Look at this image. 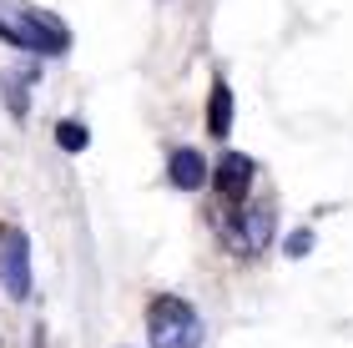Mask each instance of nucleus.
I'll return each instance as SVG.
<instances>
[{"mask_svg":"<svg viewBox=\"0 0 353 348\" xmlns=\"http://www.w3.org/2000/svg\"><path fill=\"white\" fill-rule=\"evenodd\" d=\"M308 247H313V232H308V227H298L293 237H288V258H303Z\"/></svg>","mask_w":353,"mask_h":348,"instance_id":"obj_8","label":"nucleus"},{"mask_svg":"<svg viewBox=\"0 0 353 348\" xmlns=\"http://www.w3.org/2000/svg\"><path fill=\"white\" fill-rule=\"evenodd\" d=\"M147 338L152 348H202L207 328H202V313L176 293H157L147 303Z\"/></svg>","mask_w":353,"mask_h":348,"instance_id":"obj_1","label":"nucleus"},{"mask_svg":"<svg viewBox=\"0 0 353 348\" xmlns=\"http://www.w3.org/2000/svg\"><path fill=\"white\" fill-rule=\"evenodd\" d=\"M56 141H61V147H66V152H86L91 132H86L81 121H61V126H56Z\"/></svg>","mask_w":353,"mask_h":348,"instance_id":"obj_7","label":"nucleus"},{"mask_svg":"<svg viewBox=\"0 0 353 348\" xmlns=\"http://www.w3.org/2000/svg\"><path fill=\"white\" fill-rule=\"evenodd\" d=\"M207 132H212L217 141L232 132V86L222 81V76L212 81V101H207Z\"/></svg>","mask_w":353,"mask_h":348,"instance_id":"obj_5","label":"nucleus"},{"mask_svg":"<svg viewBox=\"0 0 353 348\" xmlns=\"http://www.w3.org/2000/svg\"><path fill=\"white\" fill-rule=\"evenodd\" d=\"M237 232H243V252H263V243H268V232H272V207H252L243 223H237Z\"/></svg>","mask_w":353,"mask_h":348,"instance_id":"obj_6","label":"nucleus"},{"mask_svg":"<svg viewBox=\"0 0 353 348\" xmlns=\"http://www.w3.org/2000/svg\"><path fill=\"white\" fill-rule=\"evenodd\" d=\"M167 182L176 187V192H197V187L207 182V162L197 147H172L167 152Z\"/></svg>","mask_w":353,"mask_h":348,"instance_id":"obj_4","label":"nucleus"},{"mask_svg":"<svg viewBox=\"0 0 353 348\" xmlns=\"http://www.w3.org/2000/svg\"><path fill=\"white\" fill-rule=\"evenodd\" d=\"M212 182H217V197H222V202L243 207L248 192H252V182H258V162H252V156H243V152H222Z\"/></svg>","mask_w":353,"mask_h":348,"instance_id":"obj_3","label":"nucleus"},{"mask_svg":"<svg viewBox=\"0 0 353 348\" xmlns=\"http://www.w3.org/2000/svg\"><path fill=\"white\" fill-rule=\"evenodd\" d=\"M0 283H6V293L15 303H26L30 293V243L21 227H0Z\"/></svg>","mask_w":353,"mask_h":348,"instance_id":"obj_2","label":"nucleus"}]
</instances>
